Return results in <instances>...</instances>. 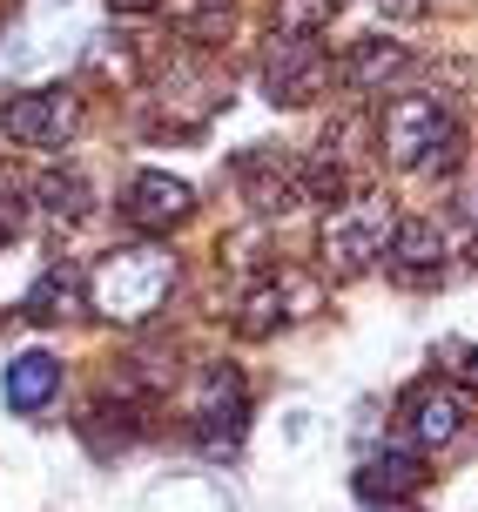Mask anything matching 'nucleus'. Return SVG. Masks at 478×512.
I'll use <instances>...</instances> for the list:
<instances>
[{
    "label": "nucleus",
    "instance_id": "17",
    "mask_svg": "<svg viewBox=\"0 0 478 512\" xmlns=\"http://www.w3.org/2000/svg\"><path fill=\"white\" fill-rule=\"evenodd\" d=\"M75 297V270H54L34 297H27V317H61V304Z\"/></svg>",
    "mask_w": 478,
    "mask_h": 512
},
{
    "label": "nucleus",
    "instance_id": "2",
    "mask_svg": "<svg viewBox=\"0 0 478 512\" xmlns=\"http://www.w3.org/2000/svg\"><path fill=\"white\" fill-rule=\"evenodd\" d=\"M458 122L452 108L438 102V95H398V102L384 108V155L398 162V169H458Z\"/></svg>",
    "mask_w": 478,
    "mask_h": 512
},
{
    "label": "nucleus",
    "instance_id": "14",
    "mask_svg": "<svg viewBox=\"0 0 478 512\" xmlns=\"http://www.w3.org/2000/svg\"><path fill=\"white\" fill-rule=\"evenodd\" d=\"M34 209L54 216V223H81L88 216V182L75 169H48V176L34 182Z\"/></svg>",
    "mask_w": 478,
    "mask_h": 512
},
{
    "label": "nucleus",
    "instance_id": "1",
    "mask_svg": "<svg viewBox=\"0 0 478 512\" xmlns=\"http://www.w3.org/2000/svg\"><path fill=\"white\" fill-rule=\"evenodd\" d=\"M176 290V256L162 243H128V250H108L88 277V310L108 317V324H142L169 304Z\"/></svg>",
    "mask_w": 478,
    "mask_h": 512
},
{
    "label": "nucleus",
    "instance_id": "19",
    "mask_svg": "<svg viewBox=\"0 0 478 512\" xmlns=\"http://www.w3.org/2000/svg\"><path fill=\"white\" fill-rule=\"evenodd\" d=\"M384 14H398V21H411V14H425V0H378Z\"/></svg>",
    "mask_w": 478,
    "mask_h": 512
},
{
    "label": "nucleus",
    "instance_id": "7",
    "mask_svg": "<svg viewBox=\"0 0 478 512\" xmlns=\"http://www.w3.org/2000/svg\"><path fill=\"white\" fill-rule=\"evenodd\" d=\"M250 432V391H243V371L236 364H209V378H202V405H196V438L229 459L236 445Z\"/></svg>",
    "mask_w": 478,
    "mask_h": 512
},
{
    "label": "nucleus",
    "instance_id": "4",
    "mask_svg": "<svg viewBox=\"0 0 478 512\" xmlns=\"http://www.w3.org/2000/svg\"><path fill=\"white\" fill-rule=\"evenodd\" d=\"M0 135L14 149H68L81 135V95L75 88H27V95H7L0 108Z\"/></svg>",
    "mask_w": 478,
    "mask_h": 512
},
{
    "label": "nucleus",
    "instance_id": "18",
    "mask_svg": "<svg viewBox=\"0 0 478 512\" xmlns=\"http://www.w3.org/2000/svg\"><path fill=\"white\" fill-rule=\"evenodd\" d=\"M229 7H236V0H169V14H176V21L189 27V34L202 27V14H216V21H229Z\"/></svg>",
    "mask_w": 478,
    "mask_h": 512
},
{
    "label": "nucleus",
    "instance_id": "6",
    "mask_svg": "<svg viewBox=\"0 0 478 512\" xmlns=\"http://www.w3.org/2000/svg\"><path fill=\"white\" fill-rule=\"evenodd\" d=\"M324 81H330V68H324L317 34H270V41H263V88H270V102H277V108L317 102Z\"/></svg>",
    "mask_w": 478,
    "mask_h": 512
},
{
    "label": "nucleus",
    "instance_id": "8",
    "mask_svg": "<svg viewBox=\"0 0 478 512\" xmlns=\"http://www.w3.org/2000/svg\"><path fill=\"white\" fill-rule=\"evenodd\" d=\"M122 216L142 236H169V230H182V223L196 216V189H189L182 176H169V169H135L128 189H122Z\"/></svg>",
    "mask_w": 478,
    "mask_h": 512
},
{
    "label": "nucleus",
    "instance_id": "13",
    "mask_svg": "<svg viewBox=\"0 0 478 512\" xmlns=\"http://www.w3.org/2000/svg\"><path fill=\"white\" fill-rule=\"evenodd\" d=\"M418 479H425V459L411 452V445H398V452H378V459L357 472V499H404V492H418Z\"/></svg>",
    "mask_w": 478,
    "mask_h": 512
},
{
    "label": "nucleus",
    "instance_id": "16",
    "mask_svg": "<svg viewBox=\"0 0 478 512\" xmlns=\"http://www.w3.org/2000/svg\"><path fill=\"white\" fill-rule=\"evenodd\" d=\"M337 0H277L270 7V34H324Z\"/></svg>",
    "mask_w": 478,
    "mask_h": 512
},
{
    "label": "nucleus",
    "instance_id": "9",
    "mask_svg": "<svg viewBox=\"0 0 478 512\" xmlns=\"http://www.w3.org/2000/svg\"><path fill=\"white\" fill-rule=\"evenodd\" d=\"M384 256H391V277L398 283H438V270H445V230L431 223V216H404V223H391V243H384Z\"/></svg>",
    "mask_w": 478,
    "mask_h": 512
},
{
    "label": "nucleus",
    "instance_id": "5",
    "mask_svg": "<svg viewBox=\"0 0 478 512\" xmlns=\"http://www.w3.org/2000/svg\"><path fill=\"white\" fill-rule=\"evenodd\" d=\"M465 418H472V391L458 378H425L404 391L398 405V432L411 452H438V445H452L465 432Z\"/></svg>",
    "mask_w": 478,
    "mask_h": 512
},
{
    "label": "nucleus",
    "instance_id": "3",
    "mask_svg": "<svg viewBox=\"0 0 478 512\" xmlns=\"http://www.w3.org/2000/svg\"><path fill=\"white\" fill-rule=\"evenodd\" d=\"M391 203H384L378 189L371 196H344V203H330L324 216V263L337 277H357L364 263H378L384 243H391Z\"/></svg>",
    "mask_w": 478,
    "mask_h": 512
},
{
    "label": "nucleus",
    "instance_id": "12",
    "mask_svg": "<svg viewBox=\"0 0 478 512\" xmlns=\"http://www.w3.org/2000/svg\"><path fill=\"white\" fill-rule=\"evenodd\" d=\"M0 391H7V405L21 411H48L54 405V391H61V358H54V351H21V358L7 364V384H0Z\"/></svg>",
    "mask_w": 478,
    "mask_h": 512
},
{
    "label": "nucleus",
    "instance_id": "20",
    "mask_svg": "<svg viewBox=\"0 0 478 512\" xmlns=\"http://www.w3.org/2000/svg\"><path fill=\"white\" fill-rule=\"evenodd\" d=\"M108 7H115V14H149L155 0H108Z\"/></svg>",
    "mask_w": 478,
    "mask_h": 512
},
{
    "label": "nucleus",
    "instance_id": "11",
    "mask_svg": "<svg viewBox=\"0 0 478 512\" xmlns=\"http://www.w3.org/2000/svg\"><path fill=\"white\" fill-rule=\"evenodd\" d=\"M411 75V48L404 41H391V34H364L351 48V61H344V88L351 95H384L391 81Z\"/></svg>",
    "mask_w": 478,
    "mask_h": 512
},
{
    "label": "nucleus",
    "instance_id": "10",
    "mask_svg": "<svg viewBox=\"0 0 478 512\" xmlns=\"http://www.w3.org/2000/svg\"><path fill=\"white\" fill-rule=\"evenodd\" d=\"M310 283H290V277H270L256 283V290H243V310H236V331L243 337H277L283 324H297V317H310Z\"/></svg>",
    "mask_w": 478,
    "mask_h": 512
},
{
    "label": "nucleus",
    "instance_id": "15",
    "mask_svg": "<svg viewBox=\"0 0 478 512\" xmlns=\"http://www.w3.org/2000/svg\"><path fill=\"white\" fill-rule=\"evenodd\" d=\"M149 512H229V506L209 479H176V486H162L149 499Z\"/></svg>",
    "mask_w": 478,
    "mask_h": 512
}]
</instances>
